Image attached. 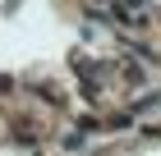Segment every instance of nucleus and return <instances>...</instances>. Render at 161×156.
Returning a JSON list of instances; mask_svg holds the SVG:
<instances>
[{"instance_id":"nucleus-1","label":"nucleus","mask_w":161,"mask_h":156,"mask_svg":"<svg viewBox=\"0 0 161 156\" xmlns=\"http://www.w3.org/2000/svg\"><path fill=\"white\" fill-rule=\"evenodd\" d=\"M124 19H138V23H147V19H152V5H147V0H124Z\"/></svg>"}]
</instances>
